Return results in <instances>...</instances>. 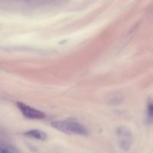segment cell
<instances>
[{
  "mask_svg": "<svg viewBox=\"0 0 153 153\" xmlns=\"http://www.w3.org/2000/svg\"><path fill=\"white\" fill-rule=\"evenodd\" d=\"M51 126L58 131L67 134L73 135H87V129L79 123L73 120L54 121L51 123Z\"/></svg>",
  "mask_w": 153,
  "mask_h": 153,
  "instance_id": "1",
  "label": "cell"
},
{
  "mask_svg": "<svg viewBox=\"0 0 153 153\" xmlns=\"http://www.w3.org/2000/svg\"><path fill=\"white\" fill-rule=\"evenodd\" d=\"M118 143L124 151L129 150L133 143V137L131 131L125 126H120L116 131Z\"/></svg>",
  "mask_w": 153,
  "mask_h": 153,
  "instance_id": "2",
  "label": "cell"
},
{
  "mask_svg": "<svg viewBox=\"0 0 153 153\" xmlns=\"http://www.w3.org/2000/svg\"><path fill=\"white\" fill-rule=\"evenodd\" d=\"M16 105H17L18 108L19 109L21 113L26 118L32 120H41L45 117L44 113L42 112L41 111L30 107L29 105H27L22 102H16Z\"/></svg>",
  "mask_w": 153,
  "mask_h": 153,
  "instance_id": "3",
  "label": "cell"
},
{
  "mask_svg": "<svg viewBox=\"0 0 153 153\" xmlns=\"http://www.w3.org/2000/svg\"><path fill=\"white\" fill-rule=\"evenodd\" d=\"M25 135L27 137H31V138L37 139V140H45L46 139V134L43 132L41 130L38 129H32L30 131L25 132Z\"/></svg>",
  "mask_w": 153,
  "mask_h": 153,
  "instance_id": "4",
  "label": "cell"
},
{
  "mask_svg": "<svg viewBox=\"0 0 153 153\" xmlns=\"http://www.w3.org/2000/svg\"><path fill=\"white\" fill-rule=\"evenodd\" d=\"M1 153H11V152H9V151L7 150V149H2V150L1 151Z\"/></svg>",
  "mask_w": 153,
  "mask_h": 153,
  "instance_id": "5",
  "label": "cell"
}]
</instances>
